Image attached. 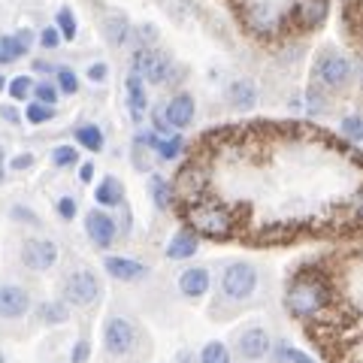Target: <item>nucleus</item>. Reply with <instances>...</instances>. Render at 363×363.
<instances>
[{"label":"nucleus","instance_id":"393cba45","mask_svg":"<svg viewBox=\"0 0 363 363\" xmlns=\"http://www.w3.org/2000/svg\"><path fill=\"white\" fill-rule=\"evenodd\" d=\"M182 149H185V140H182L179 133H169V136H157L152 152L161 157V161H176V157L182 155Z\"/></svg>","mask_w":363,"mask_h":363},{"label":"nucleus","instance_id":"58836bf2","mask_svg":"<svg viewBox=\"0 0 363 363\" xmlns=\"http://www.w3.org/2000/svg\"><path fill=\"white\" fill-rule=\"evenodd\" d=\"M33 164H37L33 152H21V155H16L13 161H9V169H13V173H25V169H30Z\"/></svg>","mask_w":363,"mask_h":363},{"label":"nucleus","instance_id":"4c0bfd02","mask_svg":"<svg viewBox=\"0 0 363 363\" xmlns=\"http://www.w3.org/2000/svg\"><path fill=\"white\" fill-rule=\"evenodd\" d=\"M342 133L348 136V140L363 143V116H348L342 121Z\"/></svg>","mask_w":363,"mask_h":363},{"label":"nucleus","instance_id":"6ab92c4d","mask_svg":"<svg viewBox=\"0 0 363 363\" xmlns=\"http://www.w3.org/2000/svg\"><path fill=\"white\" fill-rule=\"evenodd\" d=\"M149 194H152L155 209H161V212H167L169 206H173V200H176L173 185H169L164 176H157V173H152V179H149Z\"/></svg>","mask_w":363,"mask_h":363},{"label":"nucleus","instance_id":"f8f14e48","mask_svg":"<svg viewBox=\"0 0 363 363\" xmlns=\"http://www.w3.org/2000/svg\"><path fill=\"white\" fill-rule=\"evenodd\" d=\"M104 269L109 279L124 281V285H133V281H143L149 276V267L136 257H124V255H106L104 257Z\"/></svg>","mask_w":363,"mask_h":363},{"label":"nucleus","instance_id":"a18cd8bd","mask_svg":"<svg viewBox=\"0 0 363 363\" xmlns=\"http://www.w3.org/2000/svg\"><path fill=\"white\" fill-rule=\"evenodd\" d=\"M91 179H94V164H91V161L79 164V182H85V185H88Z\"/></svg>","mask_w":363,"mask_h":363},{"label":"nucleus","instance_id":"bb28decb","mask_svg":"<svg viewBox=\"0 0 363 363\" xmlns=\"http://www.w3.org/2000/svg\"><path fill=\"white\" fill-rule=\"evenodd\" d=\"M300 18H303L306 28L321 25V21L327 18V4L324 0H303L300 4Z\"/></svg>","mask_w":363,"mask_h":363},{"label":"nucleus","instance_id":"09e8293b","mask_svg":"<svg viewBox=\"0 0 363 363\" xmlns=\"http://www.w3.org/2000/svg\"><path fill=\"white\" fill-rule=\"evenodd\" d=\"M309 109H312V112H324V104H321V94H315V91H312V94H309Z\"/></svg>","mask_w":363,"mask_h":363},{"label":"nucleus","instance_id":"3c124183","mask_svg":"<svg viewBox=\"0 0 363 363\" xmlns=\"http://www.w3.org/2000/svg\"><path fill=\"white\" fill-rule=\"evenodd\" d=\"M357 215H360V218H363V194L357 197Z\"/></svg>","mask_w":363,"mask_h":363},{"label":"nucleus","instance_id":"6e6552de","mask_svg":"<svg viewBox=\"0 0 363 363\" xmlns=\"http://www.w3.org/2000/svg\"><path fill=\"white\" fill-rule=\"evenodd\" d=\"M33 309V297L18 281H0V321H21Z\"/></svg>","mask_w":363,"mask_h":363},{"label":"nucleus","instance_id":"ddd939ff","mask_svg":"<svg viewBox=\"0 0 363 363\" xmlns=\"http://www.w3.org/2000/svg\"><path fill=\"white\" fill-rule=\"evenodd\" d=\"M212 288V276L206 267H188L179 276V294L185 300H203Z\"/></svg>","mask_w":363,"mask_h":363},{"label":"nucleus","instance_id":"6e6d98bb","mask_svg":"<svg viewBox=\"0 0 363 363\" xmlns=\"http://www.w3.org/2000/svg\"><path fill=\"white\" fill-rule=\"evenodd\" d=\"M0 167H6V164H4V149H0Z\"/></svg>","mask_w":363,"mask_h":363},{"label":"nucleus","instance_id":"f704fd0d","mask_svg":"<svg viewBox=\"0 0 363 363\" xmlns=\"http://www.w3.org/2000/svg\"><path fill=\"white\" fill-rule=\"evenodd\" d=\"M9 218L18 221V224H30V227H40V224H43V221H40V215L33 212L30 206H21V203H16V206L9 209Z\"/></svg>","mask_w":363,"mask_h":363},{"label":"nucleus","instance_id":"2f4dec72","mask_svg":"<svg viewBox=\"0 0 363 363\" xmlns=\"http://www.w3.org/2000/svg\"><path fill=\"white\" fill-rule=\"evenodd\" d=\"M55 85H58L61 94H76L79 91V76L70 70V67H55Z\"/></svg>","mask_w":363,"mask_h":363},{"label":"nucleus","instance_id":"f03ea898","mask_svg":"<svg viewBox=\"0 0 363 363\" xmlns=\"http://www.w3.org/2000/svg\"><path fill=\"white\" fill-rule=\"evenodd\" d=\"M185 221H188V230L197 233V236H206V240H227L233 233V212L221 206V203H212V200H194L188 203L185 209Z\"/></svg>","mask_w":363,"mask_h":363},{"label":"nucleus","instance_id":"9d476101","mask_svg":"<svg viewBox=\"0 0 363 363\" xmlns=\"http://www.w3.org/2000/svg\"><path fill=\"white\" fill-rule=\"evenodd\" d=\"M85 233H88L91 245L100 248V252H106V248H112L116 240H118V224H116V218H112L109 212L91 209L85 215Z\"/></svg>","mask_w":363,"mask_h":363},{"label":"nucleus","instance_id":"f257e3e1","mask_svg":"<svg viewBox=\"0 0 363 363\" xmlns=\"http://www.w3.org/2000/svg\"><path fill=\"white\" fill-rule=\"evenodd\" d=\"M330 303V285L315 276V272H303L288 285V294H285V309L291 318H315L318 312L324 309V306Z\"/></svg>","mask_w":363,"mask_h":363},{"label":"nucleus","instance_id":"0eeeda50","mask_svg":"<svg viewBox=\"0 0 363 363\" xmlns=\"http://www.w3.org/2000/svg\"><path fill=\"white\" fill-rule=\"evenodd\" d=\"M233 351H236V357L245 360V363H260L264 357H269L272 336H269L267 327H257V324L242 327L233 339Z\"/></svg>","mask_w":363,"mask_h":363},{"label":"nucleus","instance_id":"603ef678","mask_svg":"<svg viewBox=\"0 0 363 363\" xmlns=\"http://www.w3.org/2000/svg\"><path fill=\"white\" fill-rule=\"evenodd\" d=\"M4 88H6V76H4V73H0V91H4Z\"/></svg>","mask_w":363,"mask_h":363},{"label":"nucleus","instance_id":"2eb2a0df","mask_svg":"<svg viewBox=\"0 0 363 363\" xmlns=\"http://www.w3.org/2000/svg\"><path fill=\"white\" fill-rule=\"evenodd\" d=\"M197 248H200V236L191 233L185 227V230H176L173 236H169L164 255H167V260H188V257L197 255Z\"/></svg>","mask_w":363,"mask_h":363},{"label":"nucleus","instance_id":"423d86ee","mask_svg":"<svg viewBox=\"0 0 363 363\" xmlns=\"http://www.w3.org/2000/svg\"><path fill=\"white\" fill-rule=\"evenodd\" d=\"M58 257H61L58 242L45 240V236H28V240L21 242V252H18V260L30 272H49L55 264H58Z\"/></svg>","mask_w":363,"mask_h":363},{"label":"nucleus","instance_id":"72a5a7b5","mask_svg":"<svg viewBox=\"0 0 363 363\" xmlns=\"http://www.w3.org/2000/svg\"><path fill=\"white\" fill-rule=\"evenodd\" d=\"M49 157H52V164L58 169H67V167L79 164V149H73V145H55Z\"/></svg>","mask_w":363,"mask_h":363},{"label":"nucleus","instance_id":"79ce46f5","mask_svg":"<svg viewBox=\"0 0 363 363\" xmlns=\"http://www.w3.org/2000/svg\"><path fill=\"white\" fill-rule=\"evenodd\" d=\"M106 73H109V67H106L104 61H100V64H91V67H88V79H91V82H94V85L106 82Z\"/></svg>","mask_w":363,"mask_h":363},{"label":"nucleus","instance_id":"a211bd4d","mask_svg":"<svg viewBox=\"0 0 363 363\" xmlns=\"http://www.w3.org/2000/svg\"><path fill=\"white\" fill-rule=\"evenodd\" d=\"M37 321L43 327H61L70 321V306L64 300H45L37 306Z\"/></svg>","mask_w":363,"mask_h":363},{"label":"nucleus","instance_id":"473e14b6","mask_svg":"<svg viewBox=\"0 0 363 363\" xmlns=\"http://www.w3.org/2000/svg\"><path fill=\"white\" fill-rule=\"evenodd\" d=\"M21 118H25L28 124H45L55 118V106H43V104H30L25 106V112H21Z\"/></svg>","mask_w":363,"mask_h":363},{"label":"nucleus","instance_id":"7ed1b4c3","mask_svg":"<svg viewBox=\"0 0 363 363\" xmlns=\"http://www.w3.org/2000/svg\"><path fill=\"white\" fill-rule=\"evenodd\" d=\"M140 342V327L128 315H109L104 324V351L112 360H121L136 351Z\"/></svg>","mask_w":363,"mask_h":363},{"label":"nucleus","instance_id":"412c9836","mask_svg":"<svg viewBox=\"0 0 363 363\" xmlns=\"http://www.w3.org/2000/svg\"><path fill=\"white\" fill-rule=\"evenodd\" d=\"M104 33H106V40L112 45H124V43H128V33H130L128 18H124L121 13H109L104 18Z\"/></svg>","mask_w":363,"mask_h":363},{"label":"nucleus","instance_id":"c03bdc74","mask_svg":"<svg viewBox=\"0 0 363 363\" xmlns=\"http://www.w3.org/2000/svg\"><path fill=\"white\" fill-rule=\"evenodd\" d=\"M16 40L25 45V52H30V45H33V40H37V37H33V30H30V28H21V30L16 33Z\"/></svg>","mask_w":363,"mask_h":363},{"label":"nucleus","instance_id":"b1692460","mask_svg":"<svg viewBox=\"0 0 363 363\" xmlns=\"http://www.w3.org/2000/svg\"><path fill=\"white\" fill-rule=\"evenodd\" d=\"M255 100H257V91H255L252 79H240V82L230 85V104L236 109H252Z\"/></svg>","mask_w":363,"mask_h":363},{"label":"nucleus","instance_id":"4be33fe9","mask_svg":"<svg viewBox=\"0 0 363 363\" xmlns=\"http://www.w3.org/2000/svg\"><path fill=\"white\" fill-rule=\"evenodd\" d=\"M76 143H79V149H88V152H104V130L97 128V124H79L76 128Z\"/></svg>","mask_w":363,"mask_h":363},{"label":"nucleus","instance_id":"de8ad7c7","mask_svg":"<svg viewBox=\"0 0 363 363\" xmlns=\"http://www.w3.org/2000/svg\"><path fill=\"white\" fill-rule=\"evenodd\" d=\"M30 70H33V73H55V67H52L49 61H33Z\"/></svg>","mask_w":363,"mask_h":363},{"label":"nucleus","instance_id":"1a4fd4ad","mask_svg":"<svg viewBox=\"0 0 363 363\" xmlns=\"http://www.w3.org/2000/svg\"><path fill=\"white\" fill-rule=\"evenodd\" d=\"M133 76L149 85H164L169 76V58L157 49H140L133 55Z\"/></svg>","mask_w":363,"mask_h":363},{"label":"nucleus","instance_id":"a878e982","mask_svg":"<svg viewBox=\"0 0 363 363\" xmlns=\"http://www.w3.org/2000/svg\"><path fill=\"white\" fill-rule=\"evenodd\" d=\"M25 45H21L18 40H16V33H4V37H0V64H16V61H21L25 58Z\"/></svg>","mask_w":363,"mask_h":363},{"label":"nucleus","instance_id":"c756f323","mask_svg":"<svg viewBox=\"0 0 363 363\" xmlns=\"http://www.w3.org/2000/svg\"><path fill=\"white\" fill-rule=\"evenodd\" d=\"M55 28H58L61 33V40H76V33H79V25H76V16H73V9H58V16H55Z\"/></svg>","mask_w":363,"mask_h":363},{"label":"nucleus","instance_id":"7c9ffc66","mask_svg":"<svg viewBox=\"0 0 363 363\" xmlns=\"http://www.w3.org/2000/svg\"><path fill=\"white\" fill-rule=\"evenodd\" d=\"M30 91H33V79H30V73L16 76V79H9V82H6V94H9V100H30Z\"/></svg>","mask_w":363,"mask_h":363},{"label":"nucleus","instance_id":"c85d7f7f","mask_svg":"<svg viewBox=\"0 0 363 363\" xmlns=\"http://www.w3.org/2000/svg\"><path fill=\"white\" fill-rule=\"evenodd\" d=\"M248 21H252V28L255 30H272V25H276V13H272V6L269 4H257L252 9V16H248Z\"/></svg>","mask_w":363,"mask_h":363},{"label":"nucleus","instance_id":"20e7f679","mask_svg":"<svg viewBox=\"0 0 363 363\" xmlns=\"http://www.w3.org/2000/svg\"><path fill=\"white\" fill-rule=\"evenodd\" d=\"M257 291V269L248 260H233L221 272V300L224 303H245Z\"/></svg>","mask_w":363,"mask_h":363},{"label":"nucleus","instance_id":"aec40b11","mask_svg":"<svg viewBox=\"0 0 363 363\" xmlns=\"http://www.w3.org/2000/svg\"><path fill=\"white\" fill-rule=\"evenodd\" d=\"M200 185H203V176H200V169L197 167H185L179 173V179L173 182V191H182L191 203H194V197L200 194Z\"/></svg>","mask_w":363,"mask_h":363},{"label":"nucleus","instance_id":"864d4df0","mask_svg":"<svg viewBox=\"0 0 363 363\" xmlns=\"http://www.w3.org/2000/svg\"><path fill=\"white\" fill-rule=\"evenodd\" d=\"M6 179V167H0V182H4Z\"/></svg>","mask_w":363,"mask_h":363},{"label":"nucleus","instance_id":"39448f33","mask_svg":"<svg viewBox=\"0 0 363 363\" xmlns=\"http://www.w3.org/2000/svg\"><path fill=\"white\" fill-rule=\"evenodd\" d=\"M64 303L67 306H76V309H88V306H94L100 300V294H104V288H100V279L94 269L88 267H76L73 272H67L64 279Z\"/></svg>","mask_w":363,"mask_h":363},{"label":"nucleus","instance_id":"37998d69","mask_svg":"<svg viewBox=\"0 0 363 363\" xmlns=\"http://www.w3.org/2000/svg\"><path fill=\"white\" fill-rule=\"evenodd\" d=\"M0 118H4L6 124H21V112L13 104H4L0 106Z\"/></svg>","mask_w":363,"mask_h":363},{"label":"nucleus","instance_id":"a19ab883","mask_svg":"<svg viewBox=\"0 0 363 363\" xmlns=\"http://www.w3.org/2000/svg\"><path fill=\"white\" fill-rule=\"evenodd\" d=\"M281 357H285L288 363H315V357H309L306 351L291 348V345H281Z\"/></svg>","mask_w":363,"mask_h":363},{"label":"nucleus","instance_id":"cd10ccee","mask_svg":"<svg viewBox=\"0 0 363 363\" xmlns=\"http://www.w3.org/2000/svg\"><path fill=\"white\" fill-rule=\"evenodd\" d=\"M58 85L49 82V79H43V82H33V91H30V100L33 104H43V106H55L58 104Z\"/></svg>","mask_w":363,"mask_h":363},{"label":"nucleus","instance_id":"8fccbe9b","mask_svg":"<svg viewBox=\"0 0 363 363\" xmlns=\"http://www.w3.org/2000/svg\"><path fill=\"white\" fill-rule=\"evenodd\" d=\"M176 363H194V354H191V351H179Z\"/></svg>","mask_w":363,"mask_h":363},{"label":"nucleus","instance_id":"5701e85b","mask_svg":"<svg viewBox=\"0 0 363 363\" xmlns=\"http://www.w3.org/2000/svg\"><path fill=\"white\" fill-rule=\"evenodd\" d=\"M197 363H233V351L227 342H221V339H212V342L200 348Z\"/></svg>","mask_w":363,"mask_h":363},{"label":"nucleus","instance_id":"f3484780","mask_svg":"<svg viewBox=\"0 0 363 363\" xmlns=\"http://www.w3.org/2000/svg\"><path fill=\"white\" fill-rule=\"evenodd\" d=\"M124 91H128V109H130V118L133 121H143L145 109H149V97H145V82L140 76H128V82H124Z\"/></svg>","mask_w":363,"mask_h":363},{"label":"nucleus","instance_id":"4468645a","mask_svg":"<svg viewBox=\"0 0 363 363\" xmlns=\"http://www.w3.org/2000/svg\"><path fill=\"white\" fill-rule=\"evenodd\" d=\"M194 97L191 94H176V97H169L167 104H164V118L169 124V130H185L191 121H194Z\"/></svg>","mask_w":363,"mask_h":363},{"label":"nucleus","instance_id":"ea45409f","mask_svg":"<svg viewBox=\"0 0 363 363\" xmlns=\"http://www.w3.org/2000/svg\"><path fill=\"white\" fill-rule=\"evenodd\" d=\"M40 45H43V49H58V45H61V33H58V28H43V33H40Z\"/></svg>","mask_w":363,"mask_h":363},{"label":"nucleus","instance_id":"c9c22d12","mask_svg":"<svg viewBox=\"0 0 363 363\" xmlns=\"http://www.w3.org/2000/svg\"><path fill=\"white\" fill-rule=\"evenodd\" d=\"M55 212H58V218L61 221H73L76 218V212H79V203H76V197H58L55 200Z\"/></svg>","mask_w":363,"mask_h":363},{"label":"nucleus","instance_id":"9b49d317","mask_svg":"<svg viewBox=\"0 0 363 363\" xmlns=\"http://www.w3.org/2000/svg\"><path fill=\"white\" fill-rule=\"evenodd\" d=\"M315 76H318V82L327 88H342L351 79V61L339 52H324L321 58L315 61Z\"/></svg>","mask_w":363,"mask_h":363},{"label":"nucleus","instance_id":"e433bc0d","mask_svg":"<svg viewBox=\"0 0 363 363\" xmlns=\"http://www.w3.org/2000/svg\"><path fill=\"white\" fill-rule=\"evenodd\" d=\"M91 360V342L88 336H79L70 348V363H88Z\"/></svg>","mask_w":363,"mask_h":363},{"label":"nucleus","instance_id":"49530a36","mask_svg":"<svg viewBox=\"0 0 363 363\" xmlns=\"http://www.w3.org/2000/svg\"><path fill=\"white\" fill-rule=\"evenodd\" d=\"M140 40H143V43H155V40H157L155 25H143V28H140Z\"/></svg>","mask_w":363,"mask_h":363},{"label":"nucleus","instance_id":"5fc2aeb1","mask_svg":"<svg viewBox=\"0 0 363 363\" xmlns=\"http://www.w3.org/2000/svg\"><path fill=\"white\" fill-rule=\"evenodd\" d=\"M0 363H6V354H4V348H0Z\"/></svg>","mask_w":363,"mask_h":363},{"label":"nucleus","instance_id":"4d7b16f0","mask_svg":"<svg viewBox=\"0 0 363 363\" xmlns=\"http://www.w3.org/2000/svg\"><path fill=\"white\" fill-rule=\"evenodd\" d=\"M360 82H363V64H360Z\"/></svg>","mask_w":363,"mask_h":363},{"label":"nucleus","instance_id":"dca6fc26","mask_svg":"<svg viewBox=\"0 0 363 363\" xmlns=\"http://www.w3.org/2000/svg\"><path fill=\"white\" fill-rule=\"evenodd\" d=\"M94 200H97L100 209H118V206H124V185H121V179L104 176L97 182V188H94Z\"/></svg>","mask_w":363,"mask_h":363}]
</instances>
